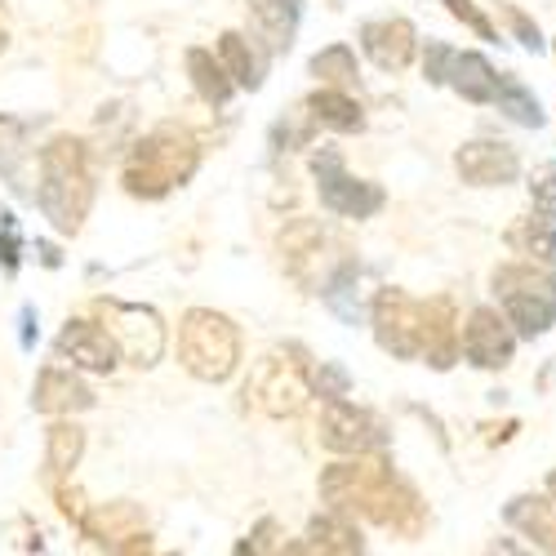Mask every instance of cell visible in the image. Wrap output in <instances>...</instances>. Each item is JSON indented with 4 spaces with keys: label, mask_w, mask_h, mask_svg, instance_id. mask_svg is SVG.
<instances>
[{
    "label": "cell",
    "mask_w": 556,
    "mask_h": 556,
    "mask_svg": "<svg viewBox=\"0 0 556 556\" xmlns=\"http://www.w3.org/2000/svg\"><path fill=\"white\" fill-rule=\"evenodd\" d=\"M31 343H36V312L23 307V348H31Z\"/></svg>",
    "instance_id": "obj_40"
},
{
    "label": "cell",
    "mask_w": 556,
    "mask_h": 556,
    "mask_svg": "<svg viewBox=\"0 0 556 556\" xmlns=\"http://www.w3.org/2000/svg\"><path fill=\"white\" fill-rule=\"evenodd\" d=\"M178 361L201 383H227L241 369V330H237V320L214 312V307L182 312V320H178Z\"/></svg>",
    "instance_id": "obj_3"
},
{
    "label": "cell",
    "mask_w": 556,
    "mask_h": 556,
    "mask_svg": "<svg viewBox=\"0 0 556 556\" xmlns=\"http://www.w3.org/2000/svg\"><path fill=\"white\" fill-rule=\"evenodd\" d=\"M494 294L517 339H539L556 326V276L534 263L494 267Z\"/></svg>",
    "instance_id": "obj_4"
},
{
    "label": "cell",
    "mask_w": 556,
    "mask_h": 556,
    "mask_svg": "<svg viewBox=\"0 0 556 556\" xmlns=\"http://www.w3.org/2000/svg\"><path fill=\"white\" fill-rule=\"evenodd\" d=\"M424 356L432 369H450L458 356V334H454V303L450 299H428L424 303Z\"/></svg>",
    "instance_id": "obj_24"
},
{
    "label": "cell",
    "mask_w": 556,
    "mask_h": 556,
    "mask_svg": "<svg viewBox=\"0 0 556 556\" xmlns=\"http://www.w3.org/2000/svg\"><path fill=\"white\" fill-rule=\"evenodd\" d=\"M54 490H59V513H63L67 521H76V526H80V517L89 513L85 498H80V490H76V485H72V490H67V485H54Z\"/></svg>",
    "instance_id": "obj_39"
},
{
    "label": "cell",
    "mask_w": 556,
    "mask_h": 556,
    "mask_svg": "<svg viewBox=\"0 0 556 556\" xmlns=\"http://www.w3.org/2000/svg\"><path fill=\"white\" fill-rule=\"evenodd\" d=\"M361 50L379 72H405L414 50H419V31L409 18H369L361 27Z\"/></svg>",
    "instance_id": "obj_16"
},
{
    "label": "cell",
    "mask_w": 556,
    "mask_h": 556,
    "mask_svg": "<svg viewBox=\"0 0 556 556\" xmlns=\"http://www.w3.org/2000/svg\"><path fill=\"white\" fill-rule=\"evenodd\" d=\"M507 526H517L539 552H556V498L543 494H521L507 503Z\"/></svg>",
    "instance_id": "obj_22"
},
{
    "label": "cell",
    "mask_w": 556,
    "mask_h": 556,
    "mask_svg": "<svg viewBox=\"0 0 556 556\" xmlns=\"http://www.w3.org/2000/svg\"><path fill=\"white\" fill-rule=\"evenodd\" d=\"M276 534H281V526H276V521L267 517V521H258V526H254V534H250L237 552H286V543H276Z\"/></svg>",
    "instance_id": "obj_36"
},
{
    "label": "cell",
    "mask_w": 556,
    "mask_h": 556,
    "mask_svg": "<svg viewBox=\"0 0 556 556\" xmlns=\"http://www.w3.org/2000/svg\"><path fill=\"white\" fill-rule=\"evenodd\" d=\"M182 63H188V76H192V89L201 94V103H210V108H227L231 103V94H237V80L227 76V67H223V59L214 50L192 45Z\"/></svg>",
    "instance_id": "obj_25"
},
{
    "label": "cell",
    "mask_w": 556,
    "mask_h": 556,
    "mask_svg": "<svg viewBox=\"0 0 556 556\" xmlns=\"http://www.w3.org/2000/svg\"><path fill=\"white\" fill-rule=\"evenodd\" d=\"M445 10H450V14H454V18L463 23V27H472V31L481 36V40H498L494 23H490V18H485V14H481V10L472 5V0H445Z\"/></svg>",
    "instance_id": "obj_35"
},
{
    "label": "cell",
    "mask_w": 556,
    "mask_h": 556,
    "mask_svg": "<svg viewBox=\"0 0 556 556\" xmlns=\"http://www.w3.org/2000/svg\"><path fill=\"white\" fill-rule=\"evenodd\" d=\"M197 169H201L197 134L188 125H178V121H161L134 143L121 182H125V192L138 197V201H161L174 188H182V182H192Z\"/></svg>",
    "instance_id": "obj_2"
},
{
    "label": "cell",
    "mask_w": 556,
    "mask_h": 556,
    "mask_svg": "<svg viewBox=\"0 0 556 556\" xmlns=\"http://www.w3.org/2000/svg\"><path fill=\"white\" fill-rule=\"evenodd\" d=\"M85 458V428L72 419V414H63V419L50 424V432H45V481L50 485H63Z\"/></svg>",
    "instance_id": "obj_19"
},
{
    "label": "cell",
    "mask_w": 556,
    "mask_h": 556,
    "mask_svg": "<svg viewBox=\"0 0 556 556\" xmlns=\"http://www.w3.org/2000/svg\"><path fill=\"white\" fill-rule=\"evenodd\" d=\"M369 326L388 356L419 361L424 356V303L409 299L405 290H379L369 307Z\"/></svg>",
    "instance_id": "obj_8"
},
{
    "label": "cell",
    "mask_w": 556,
    "mask_h": 556,
    "mask_svg": "<svg viewBox=\"0 0 556 556\" xmlns=\"http://www.w3.org/2000/svg\"><path fill=\"white\" fill-rule=\"evenodd\" d=\"M454 169L463 182L472 188H503V182H517L521 161L507 143H490V138H477V143H463L454 156Z\"/></svg>",
    "instance_id": "obj_17"
},
{
    "label": "cell",
    "mask_w": 556,
    "mask_h": 556,
    "mask_svg": "<svg viewBox=\"0 0 556 556\" xmlns=\"http://www.w3.org/2000/svg\"><path fill=\"white\" fill-rule=\"evenodd\" d=\"M76 530L89 547H99V552H148L152 547V530H148L143 507L129 503V498L89 507Z\"/></svg>",
    "instance_id": "obj_9"
},
{
    "label": "cell",
    "mask_w": 556,
    "mask_h": 556,
    "mask_svg": "<svg viewBox=\"0 0 556 556\" xmlns=\"http://www.w3.org/2000/svg\"><path fill=\"white\" fill-rule=\"evenodd\" d=\"M547 494H552V498H556V472H552V477H547Z\"/></svg>",
    "instance_id": "obj_42"
},
{
    "label": "cell",
    "mask_w": 556,
    "mask_h": 556,
    "mask_svg": "<svg viewBox=\"0 0 556 556\" xmlns=\"http://www.w3.org/2000/svg\"><path fill=\"white\" fill-rule=\"evenodd\" d=\"M507 245H513V254H521L526 263H534V267L556 276V227L543 223L539 214L517 218L513 227H507Z\"/></svg>",
    "instance_id": "obj_26"
},
{
    "label": "cell",
    "mask_w": 556,
    "mask_h": 556,
    "mask_svg": "<svg viewBox=\"0 0 556 556\" xmlns=\"http://www.w3.org/2000/svg\"><path fill=\"white\" fill-rule=\"evenodd\" d=\"M388 472V463L375 454H343V463H330L326 472H320V503L330 507V513H348L356 517V503L365 498V490L375 485L379 477Z\"/></svg>",
    "instance_id": "obj_12"
},
{
    "label": "cell",
    "mask_w": 556,
    "mask_h": 556,
    "mask_svg": "<svg viewBox=\"0 0 556 556\" xmlns=\"http://www.w3.org/2000/svg\"><path fill=\"white\" fill-rule=\"evenodd\" d=\"M290 552H326V556H356L365 552L361 530L352 526L348 513H320L307 521V543H294Z\"/></svg>",
    "instance_id": "obj_21"
},
{
    "label": "cell",
    "mask_w": 556,
    "mask_h": 556,
    "mask_svg": "<svg viewBox=\"0 0 556 556\" xmlns=\"http://www.w3.org/2000/svg\"><path fill=\"white\" fill-rule=\"evenodd\" d=\"M27 134L31 125L27 121H14V116H0V174L14 192H23V161H27Z\"/></svg>",
    "instance_id": "obj_29"
},
{
    "label": "cell",
    "mask_w": 556,
    "mask_h": 556,
    "mask_svg": "<svg viewBox=\"0 0 556 556\" xmlns=\"http://www.w3.org/2000/svg\"><path fill=\"white\" fill-rule=\"evenodd\" d=\"M5 40H10V36H5V27H0V50H5Z\"/></svg>",
    "instance_id": "obj_43"
},
{
    "label": "cell",
    "mask_w": 556,
    "mask_h": 556,
    "mask_svg": "<svg viewBox=\"0 0 556 556\" xmlns=\"http://www.w3.org/2000/svg\"><path fill=\"white\" fill-rule=\"evenodd\" d=\"M54 352H59V361H72L76 369H85V375H112L121 365L116 339L103 326H94V320H67Z\"/></svg>",
    "instance_id": "obj_14"
},
{
    "label": "cell",
    "mask_w": 556,
    "mask_h": 556,
    "mask_svg": "<svg viewBox=\"0 0 556 556\" xmlns=\"http://www.w3.org/2000/svg\"><path fill=\"white\" fill-rule=\"evenodd\" d=\"M307 379H312V392H316L320 401H334V396H348V392H352L348 369L334 365V361H320L316 369H307Z\"/></svg>",
    "instance_id": "obj_33"
},
{
    "label": "cell",
    "mask_w": 556,
    "mask_h": 556,
    "mask_svg": "<svg viewBox=\"0 0 556 556\" xmlns=\"http://www.w3.org/2000/svg\"><path fill=\"white\" fill-rule=\"evenodd\" d=\"M40 182H36V205L50 218L59 237H76L94 205V169H89V148L76 134H59L40 148L36 156Z\"/></svg>",
    "instance_id": "obj_1"
},
{
    "label": "cell",
    "mask_w": 556,
    "mask_h": 556,
    "mask_svg": "<svg viewBox=\"0 0 556 556\" xmlns=\"http://www.w3.org/2000/svg\"><path fill=\"white\" fill-rule=\"evenodd\" d=\"M530 205L543 223L556 227V165H539L530 174Z\"/></svg>",
    "instance_id": "obj_32"
},
{
    "label": "cell",
    "mask_w": 556,
    "mask_h": 556,
    "mask_svg": "<svg viewBox=\"0 0 556 556\" xmlns=\"http://www.w3.org/2000/svg\"><path fill=\"white\" fill-rule=\"evenodd\" d=\"M312 396V379H307V361H290V352H271L263 356L250 379H245V401L267 414V419H294Z\"/></svg>",
    "instance_id": "obj_5"
},
{
    "label": "cell",
    "mask_w": 556,
    "mask_h": 556,
    "mask_svg": "<svg viewBox=\"0 0 556 556\" xmlns=\"http://www.w3.org/2000/svg\"><path fill=\"white\" fill-rule=\"evenodd\" d=\"M218 59L227 76L237 80V89H258L263 85V54L254 50V40L241 31H223L218 36Z\"/></svg>",
    "instance_id": "obj_28"
},
{
    "label": "cell",
    "mask_w": 556,
    "mask_h": 556,
    "mask_svg": "<svg viewBox=\"0 0 556 556\" xmlns=\"http://www.w3.org/2000/svg\"><path fill=\"white\" fill-rule=\"evenodd\" d=\"M94 312L103 316V330L116 339L121 356L138 369H152L161 356H165V343H169V330L156 307H143V303H121V299H99Z\"/></svg>",
    "instance_id": "obj_6"
},
{
    "label": "cell",
    "mask_w": 556,
    "mask_h": 556,
    "mask_svg": "<svg viewBox=\"0 0 556 556\" xmlns=\"http://www.w3.org/2000/svg\"><path fill=\"white\" fill-rule=\"evenodd\" d=\"M356 517H365V521H375V526H383V530H396V534H419L424 530V521H428V507H424V498L414 494V485H405L392 468L365 490V498L356 503Z\"/></svg>",
    "instance_id": "obj_10"
},
{
    "label": "cell",
    "mask_w": 556,
    "mask_h": 556,
    "mask_svg": "<svg viewBox=\"0 0 556 556\" xmlns=\"http://www.w3.org/2000/svg\"><path fill=\"white\" fill-rule=\"evenodd\" d=\"M23 263V231H18V218L10 210H0V267L5 276H14Z\"/></svg>",
    "instance_id": "obj_34"
},
{
    "label": "cell",
    "mask_w": 556,
    "mask_h": 556,
    "mask_svg": "<svg viewBox=\"0 0 556 556\" xmlns=\"http://www.w3.org/2000/svg\"><path fill=\"white\" fill-rule=\"evenodd\" d=\"M312 76L320 85H339V89H352L356 85V54L352 45H330V50H320L312 59Z\"/></svg>",
    "instance_id": "obj_31"
},
{
    "label": "cell",
    "mask_w": 556,
    "mask_h": 556,
    "mask_svg": "<svg viewBox=\"0 0 556 556\" xmlns=\"http://www.w3.org/2000/svg\"><path fill=\"white\" fill-rule=\"evenodd\" d=\"M458 348H463V356H468L472 365H481V369H503L507 361H513V352H517V334H513V326H507L503 312L477 307L468 316V326H463V334H458Z\"/></svg>",
    "instance_id": "obj_13"
},
{
    "label": "cell",
    "mask_w": 556,
    "mask_h": 556,
    "mask_svg": "<svg viewBox=\"0 0 556 556\" xmlns=\"http://www.w3.org/2000/svg\"><path fill=\"white\" fill-rule=\"evenodd\" d=\"M307 116L316 121V125H326V129H334V134H361L365 129V112H361V103L348 94V89H339V85H320L316 94H307Z\"/></svg>",
    "instance_id": "obj_23"
},
{
    "label": "cell",
    "mask_w": 556,
    "mask_h": 556,
    "mask_svg": "<svg viewBox=\"0 0 556 556\" xmlns=\"http://www.w3.org/2000/svg\"><path fill=\"white\" fill-rule=\"evenodd\" d=\"M326 245H330V241H326V231H320L316 218H294V223H286L281 241H276L286 271L294 276L303 290H320V271H316V267L326 263Z\"/></svg>",
    "instance_id": "obj_15"
},
{
    "label": "cell",
    "mask_w": 556,
    "mask_h": 556,
    "mask_svg": "<svg viewBox=\"0 0 556 556\" xmlns=\"http://www.w3.org/2000/svg\"><path fill=\"white\" fill-rule=\"evenodd\" d=\"M31 409L50 414V419H63V414H85V409H94V392H89V383L76 375V365L72 369L50 365V369H40V375H36Z\"/></svg>",
    "instance_id": "obj_18"
},
{
    "label": "cell",
    "mask_w": 556,
    "mask_h": 556,
    "mask_svg": "<svg viewBox=\"0 0 556 556\" xmlns=\"http://www.w3.org/2000/svg\"><path fill=\"white\" fill-rule=\"evenodd\" d=\"M503 14H507V23H513V31H517V40L526 45V50H534V54H539V50H543V36H539V27H534V23H530L521 10H513V5H503Z\"/></svg>",
    "instance_id": "obj_38"
},
{
    "label": "cell",
    "mask_w": 556,
    "mask_h": 556,
    "mask_svg": "<svg viewBox=\"0 0 556 556\" xmlns=\"http://www.w3.org/2000/svg\"><path fill=\"white\" fill-rule=\"evenodd\" d=\"M312 178H316L320 205H326L330 214H339V218H369V214H379L383 201H388L379 182L348 174L343 152L330 148V143L320 148V152H312Z\"/></svg>",
    "instance_id": "obj_7"
},
{
    "label": "cell",
    "mask_w": 556,
    "mask_h": 556,
    "mask_svg": "<svg viewBox=\"0 0 556 556\" xmlns=\"http://www.w3.org/2000/svg\"><path fill=\"white\" fill-rule=\"evenodd\" d=\"M320 445L330 454H379L383 450V428L369 409L352 405L348 396H334L320 409Z\"/></svg>",
    "instance_id": "obj_11"
},
{
    "label": "cell",
    "mask_w": 556,
    "mask_h": 556,
    "mask_svg": "<svg viewBox=\"0 0 556 556\" xmlns=\"http://www.w3.org/2000/svg\"><path fill=\"white\" fill-rule=\"evenodd\" d=\"M299 10H303V0H250L254 36L267 45V54H286L294 45Z\"/></svg>",
    "instance_id": "obj_20"
},
{
    "label": "cell",
    "mask_w": 556,
    "mask_h": 556,
    "mask_svg": "<svg viewBox=\"0 0 556 556\" xmlns=\"http://www.w3.org/2000/svg\"><path fill=\"white\" fill-rule=\"evenodd\" d=\"M40 258H45V267H59V250L54 245H40Z\"/></svg>",
    "instance_id": "obj_41"
},
{
    "label": "cell",
    "mask_w": 556,
    "mask_h": 556,
    "mask_svg": "<svg viewBox=\"0 0 556 556\" xmlns=\"http://www.w3.org/2000/svg\"><path fill=\"white\" fill-rule=\"evenodd\" d=\"M450 63H454V50H450V45H428V54H424V76H428L432 85H445Z\"/></svg>",
    "instance_id": "obj_37"
},
{
    "label": "cell",
    "mask_w": 556,
    "mask_h": 556,
    "mask_svg": "<svg viewBox=\"0 0 556 556\" xmlns=\"http://www.w3.org/2000/svg\"><path fill=\"white\" fill-rule=\"evenodd\" d=\"M445 85H454L468 103H494L498 72H494L490 59H481V54H458V50H454V63H450Z\"/></svg>",
    "instance_id": "obj_27"
},
{
    "label": "cell",
    "mask_w": 556,
    "mask_h": 556,
    "mask_svg": "<svg viewBox=\"0 0 556 556\" xmlns=\"http://www.w3.org/2000/svg\"><path fill=\"white\" fill-rule=\"evenodd\" d=\"M494 103H498V112H507V116H513L517 125H526V129H539V125H543V108H539V99L530 94V89H526L517 76H498Z\"/></svg>",
    "instance_id": "obj_30"
}]
</instances>
